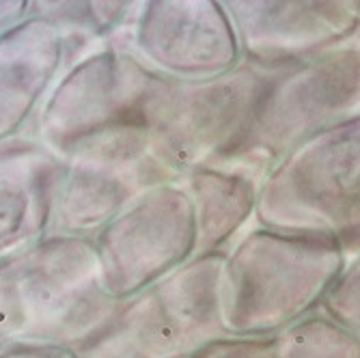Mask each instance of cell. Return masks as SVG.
Segmentation results:
<instances>
[{"mask_svg": "<svg viewBox=\"0 0 360 358\" xmlns=\"http://www.w3.org/2000/svg\"><path fill=\"white\" fill-rule=\"evenodd\" d=\"M276 358H360V341L321 313H311L276 335Z\"/></svg>", "mask_w": 360, "mask_h": 358, "instance_id": "obj_16", "label": "cell"}, {"mask_svg": "<svg viewBox=\"0 0 360 358\" xmlns=\"http://www.w3.org/2000/svg\"><path fill=\"white\" fill-rule=\"evenodd\" d=\"M177 184L194 212V255L226 252L255 214L259 181L238 171L201 167L184 173Z\"/></svg>", "mask_w": 360, "mask_h": 358, "instance_id": "obj_14", "label": "cell"}, {"mask_svg": "<svg viewBox=\"0 0 360 358\" xmlns=\"http://www.w3.org/2000/svg\"><path fill=\"white\" fill-rule=\"evenodd\" d=\"M65 70V46L54 24L28 15L0 35V143L22 136Z\"/></svg>", "mask_w": 360, "mask_h": 358, "instance_id": "obj_13", "label": "cell"}, {"mask_svg": "<svg viewBox=\"0 0 360 358\" xmlns=\"http://www.w3.org/2000/svg\"><path fill=\"white\" fill-rule=\"evenodd\" d=\"M119 307L102 287L89 238L46 236L0 262V343L35 341L76 350Z\"/></svg>", "mask_w": 360, "mask_h": 358, "instance_id": "obj_1", "label": "cell"}, {"mask_svg": "<svg viewBox=\"0 0 360 358\" xmlns=\"http://www.w3.org/2000/svg\"><path fill=\"white\" fill-rule=\"evenodd\" d=\"M162 78L110 39L63 70L32 117L28 136L65 160L102 134L143 127L145 106Z\"/></svg>", "mask_w": 360, "mask_h": 358, "instance_id": "obj_6", "label": "cell"}, {"mask_svg": "<svg viewBox=\"0 0 360 358\" xmlns=\"http://www.w3.org/2000/svg\"><path fill=\"white\" fill-rule=\"evenodd\" d=\"M220 5L233 24L242 63L264 72L293 68L358 37L356 0H229Z\"/></svg>", "mask_w": 360, "mask_h": 358, "instance_id": "obj_10", "label": "cell"}, {"mask_svg": "<svg viewBox=\"0 0 360 358\" xmlns=\"http://www.w3.org/2000/svg\"><path fill=\"white\" fill-rule=\"evenodd\" d=\"M119 32L123 46L160 76L179 82L212 80L242 63L233 24L212 0L139 3Z\"/></svg>", "mask_w": 360, "mask_h": 358, "instance_id": "obj_9", "label": "cell"}, {"mask_svg": "<svg viewBox=\"0 0 360 358\" xmlns=\"http://www.w3.org/2000/svg\"><path fill=\"white\" fill-rule=\"evenodd\" d=\"M26 18H28L26 0H7V3H0V35H5L9 28H13Z\"/></svg>", "mask_w": 360, "mask_h": 358, "instance_id": "obj_21", "label": "cell"}, {"mask_svg": "<svg viewBox=\"0 0 360 358\" xmlns=\"http://www.w3.org/2000/svg\"><path fill=\"white\" fill-rule=\"evenodd\" d=\"M100 279L115 302L143 294L194 257L196 226L179 184L160 186L93 238Z\"/></svg>", "mask_w": 360, "mask_h": 358, "instance_id": "obj_8", "label": "cell"}, {"mask_svg": "<svg viewBox=\"0 0 360 358\" xmlns=\"http://www.w3.org/2000/svg\"><path fill=\"white\" fill-rule=\"evenodd\" d=\"M268 76L240 63L212 80L162 78L143 115L153 151L179 175L220 165L244 141Z\"/></svg>", "mask_w": 360, "mask_h": 358, "instance_id": "obj_5", "label": "cell"}, {"mask_svg": "<svg viewBox=\"0 0 360 358\" xmlns=\"http://www.w3.org/2000/svg\"><path fill=\"white\" fill-rule=\"evenodd\" d=\"M0 358H76V352L54 343L7 341L0 343Z\"/></svg>", "mask_w": 360, "mask_h": 358, "instance_id": "obj_20", "label": "cell"}, {"mask_svg": "<svg viewBox=\"0 0 360 358\" xmlns=\"http://www.w3.org/2000/svg\"><path fill=\"white\" fill-rule=\"evenodd\" d=\"M360 117L326 127L287 151L261 177L259 229L337 242L358 257Z\"/></svg>", "mask_w": 360, "mask_h": 358, "instance_id": "obj_3", "label": "cell"}, {"mask_svg": "<svg viewBox=\"0 0 360 358\" xmlns=\"http://www.w3.org/2000/svg\"><path fill=\"white\" fill-rule=\"evenodd\" d=\"M63 160L30 136L0 143V262L48 236Z\"/></svg>", "mask_w": 360, "mask_h": 358, "instance_id": "obj_12", "label": "cell"}, {"mask_svg": "<svg viewBox=\"0 0 360 358\" xmlns=\"http://www.w3.org/2000/svg\"><path fill=\"white\" fill-rule=\"evenodd\" d=\"M143 127H121L78 147L63 160L48 236L93 238L147 192L177 184Z\"/></svg>", "mask_w": 360, "mask_h": 358, "instance_id": "obj_7", "label": "cell"}, {"mask_svg": "<svg viewBox=\"0 0 360 358\" xmlns=\"http://www.w3.org/2000/svg\"><path fill=\"white\" fill-rule=\"evenodd\" d=\"M349 257L333 240L255 229L224 252L220 315L226 337H274L311 315Z\"/></svg>", "mask_w": 360, "mask_h": 358, "instance_id": "obj_2", "label": "cell"}, {"mask_svg": "<svg viewBox=\"0 0 360 358\" xmlns=\"http://www.w3.org/2000/svg\"><path fill=\"white\" fill-rule=\"evenodd\" d=\"M360 266L358 257L349 259L341 274L323 294L319 309L321 315L335 321L337 326L358 335L360 328Z\"/></svg>", "mask_w": 360, "mask_h": 358, "instance_id": "obj_18", "label": "cell"}, {"mask_svg": "<svg viewBox=\"0 0 360 358\" xmlns=\"http://www.w3.org/2000/svg\"><path fill=\"white\" fill-rule=\"evenodd\" d=\"M358 41L270 72L240 147L216 169L261 181L276 162L326 127L358 117Z\"/></svg>", "mask_w": 360, "mask_h": 358, "instance_id": "obj_4", "label": "cell"}, {"mask_svg": "<svg viewBox=\"0 0 360 358\" xmlns=\"http://www.w3.org/2000/svg\"><path fill=\"white\" fill-rule=\"evenodd\" d=\"M136 3H28V15L54 24L65 46V70L95 41L112 39L132 18Z\"/></svg>", "mask_w": 360, "mask_h": 358, "instance_id": "obj_15", "label": "cell"}, {"mask_svg": "<svg viewBox=\"0 0 360 358\" xmlns=\"http://www.w3.org/2000/svg\"><path fill=\"white\" fill-rule=\"evenodd\" d=\"M184 358H276L274 337H220Z\"/></svg>", "mask_w": 360, "mask_h": 358, "instance_id": "obj_19", "label": "cell"}, {"mask_svg": "<svg viewBox=\"0 0 360 358\" xmlns=\"http://www.w3.org/2000/svg\"><path fill=\"white\" fill-rule=\"evenodd\" d=\"M224 252L194 255L143 294L123 302L151 358H184L226 337L220 315Z\"/></svg>", "mask_w": 360, "mask_h": 358, "instance_id": "obj_11", "label": "cell"}, {"mask_svg": "<svg viewBox=\"0 0 360 358\" xmlns=\"http://www.w3.org/2000/svg\"><path fill=\"white\" fill-rule=\"evenodd\" d=\"M76 358H151L143 339L123 313V302L106 326L78 345Z\"/></svg>", "mask_w": 360, "mask_h": 358, "instance_id": "obj_17", "label": "cell"}]
</instances>
